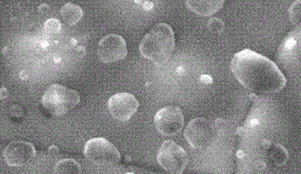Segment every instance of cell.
<instances>
[{"label":"cell","instance_id":"7c38bea8","mask_svg":"<svg viewBox=\"0 0 301 174\" xmlns=\"http://www.w3.org/2000/svg\"><path fill=\"white\" fill-rule=\"evenodd\" d=\"M62 19L65 21L69 26H75L83 18V10L78 5L73 3H66L60 11Z\"/></svg>","mask_w":301,"mask_h":174},{"label":"cell","instance_id":"277c9868","mask_svg":"<svg viewBox=\"0 0 301 174\" xmlns=\"http://www.w3.org/2000/svg\"><path fill=\"white\" fill-rule=\"evenodd\" d=\"M219 129L206 118H195L186 127L184 136L192 148L206 150L218 139Z\"/></svg>","mask_w":301,"mask_h":174},{"label":"cell","instance_id":"9c48e42d","mask_svg":"<svg viewBox=\"0 0 301 174\" xmlns=\"http://www.w3.org/2000/svg\"><path fill=\"white\" fill-rule=\"evenodd\" d=\"M139 107V102L133 94L120 92L111 96L108 101V109L114 118L118 121H129L136 113Z\"/></svg>","mask_w":301,"mask_h":174},{"label":"cell","instance_id":"5b68a950","mask_svg":"<svg viewBox=\"0 0 301 174\" xmlns=\"http://www.w3.org/2000/svg\"><path fill=\"white\" fill-rule=\"evenodd\" d=\"M84 154L88 160L98 166L117 165L121 159L116 146L102 137L90 139L84 146Z\"/></svg>","mask_w":301,"mask_h":174},{"label":"cell","instance_id":"8fae6325","mask_svg":"<svg viewBox=\"0 0 301 174\" xmlns=\"http://www.w3.org/2000/svg\"><path fill=\"white\" fill-rule=\"evenodd\" d=\"M224 4L223 0L220 1H187L186 5L195 14L201 16H210L218 13Z\"/></svg>","mask_w":301,"mask_h":174},{"label":"cell","instance_id":"e0dca14e","mask_svg":"<svg viewBox=\"0 0 301 174\" xmlns=\"http://www.w3.org/2000/svg\"><path fill=\"white\" fill-rule=\"evenodd\" d=\"M208 28L212 33L219 34L224 29V23H223V21L220 20L219 18H212L208 22Z\"/></svg>","mask_w":301,"mask_h":174},{"label":"cell","instance_id":"8992f818","mask_svg":"<svg viewBox=\"0 0 301 174\" xmlns=\"http://www.w3.org/2000/svg\"><path fill=\"white\" fill-rule=\"evenodd\" d=\"M160 167L171 174H182L189 163V156L182 146L171 140L163 142L158 154Z\"/></svg>","mask_w":301,"mask_h":174},{"label":"cell","instance_id":"7a4b0ae2","mask_svg":"<svg viewBox=\"0 0 301 174\" xmlns=\"http://www.w3.org/2000/svg\"><path fill=\"white\" fill-rule=\"evenodd\" d=\"M175 45L173 28L166 23H159L144 36L139 45V52L145 58L162 66L171 58Z\"/></svg>","mask_w":301,"mask_h":174},{"label":"cell","instance_id":"6da1fadb","mask_svg":"<svg viewBox=\"0 0 301 174\" xmlns=\"http://www.w3.org/2000/svg\"><path fill=\"white\" fill-rule=\"evenodd\" d=\"M230 69L243 87L256 94L277 93L287 83L275 63L251 49L236 53Z\"/></svg>","mask_w":301,"mask_h":174},{"label":"cell","instance_id":"ba28073f","mask_svg":"<svg viewBox=\"0 0 301 174\" xmlns=\"http://www.w3.org/2000/svg\"><path fill=\"white\" fill-rule=\"evenodd\" d=\"M128 55L127 44L121 35L111 34L104 36L98 43L97 56L103 63L121 61Z\"/></svg>","mask_w":301,"mask_h":174},{"label":"cell","instance_id":"30bf717a","mask_svg":"<svg viewBox=\"0 0 301 174\" xmlns=\"http://www.w3.org/2000/svg\"><path fill=\"white\" fill-rule=\"evenodd\" d=\"M36 151L33 144L25 141H14L3 152L4 159L10 167H21L34 159Z\"/></svg>","mask_w":301,"mask_h":174},{"label":"cell","instance_id":"52a82bcc","mask_svg":"<svg viewBox=\"0 0 301 174\" xmlns=\"http://www.w3.org/2000/svg\"><path fill=\"white\" fill-rule=\"evenodd\" d=\"M155 126L158 133L173 136L181 132L184 126V115L179 107L167 106L155 115Z\"/></svg>","mask_w":301,"mask_h":174},{"label":"cell","instance_id":"5bb4252c","mask_svg":"<svg viewBox=\"0 0 301 174\" xmlns=\"http://www.w3.org/2000/svg\"><path fill=\"white\" fill-rule=\"evenodd\" d=\"M271 159L274 162L276 166H281L287 161L288 155L287 151L280 145H275L271 151Z\"/></svg>","mask_w":301,"mask_h":174},{"label":"cell","instance_id":"3957f363","mask_svg":"<svg viewBox=\"0 0 301 174\" xmlns=\"http://www.w3.org/2000/svg\"><path fill=\"white\" fill-rule=\"evenodd\" d=\"M80 102L78 92L59 84H53L42 96L43 107L54 116H62L75 109Z\"/></svg>","mask_w":301,"mask_h":174},{"label":"cell","instance_id":"44dd1931","mask_svg":"<svg viewBox=\"0 0 301 174\" xmlns=\"http://www.w3.org/2000/svg\"><path fill=\"white\" fill-rule=\"evenodd\" d=\"M125 174H135V173H133V172H127V173H125Z\"/></svg>","mask_w":301,"mask_h":174},{"label":"cell","instance_id":"2e32d148","mask_svg":"<svg viewBox=\"0 0 301 174\" xmlns=\"http://www.w3.org/2000/svg\"><path fill=\"white\" fill-rule=\"evenodd\" d=\"M44 30L52 35L58 34L61 30V23L60 21L55 19V18H51L45 22L44 24Z\"/></svg>","mask_w":301,"mask_h":174},{"label":"cell","instance_id":"9a60e30c","mask_svg":"<svg viewBox=\"0 0 301 174\" xmlns=\"http://www.w3.org/2000/svg\"><path fill=\"white\" fill-rule=\"evenodd\" d=\"M289 17L295 27L301 28V0L294 1L289 8Z\"/></svg>","mask_w":301,"mask_h":174},{"label":"cell","instance_id":"7402d4cb","mask_svg":"<svg viewBox=\"0 0 301 174\" xmlns=\"http://www.w3.org/2000/svg\"><path fill=\"white\" fill-rule=\"evenodd\" d=\"M21 174H29V173H21Z\"/></svg>","mask_w":301,"mask_h":174},{"label":"cell","instance_id":"d6986e66","mask_svg":"<svg viewBox=\"0 0 301 174\" xmlns=\"http://www.w3.org/2000/svg\"><path fill=\"white\" fill-rule=\"evenodd\" d=\"M49 10H50V7H49V5L47 4H42L39 6L38 8V12L42 14H47L49 12Z\"/></svg>","mask_w":301,"mask_h":174},{"label":"cell","instance_id":"ac0fdd59","mask_svg":"<svg viewBox=\"0 0 301 174\" xmlns=\"http://www.w3.org/2000/svg\"><path fill=\"white\" fill-rule=\"evenodd\" d=\"M49 154L52 155V156H56L59 154V148L57 146L53 145V146H50L48 148Z\"/></svg>","mask_w":301,"mask_h":174},{"label":"cell","instance_id":"ffe728a7","mask_svg":"<svg viewBox=\"0 0 301 174\" xmlns=\"http://www.w3.org/2000/svg\"><path fill=\"white\" fill-rule=\"evenodd\" d=\"M8 95H9V92H8L7 89L6 88H4V87H2L1 88V99L3 100V99H6L8 97Z\"/></svg>","mask_w":301,"mask_h":174},{"label":"cell","instance_id":"4fadbf2b","mask_svg":"<svg viewBox=\"0 0 301 174\" xmlns=\"http://www.w3.org/2000/svg\"><path fill=\"white\" fill-rule=\"evenodd\" d=\"M81 166L74 159H62L55 164V174H81Z\"/></svg>","mask_w":301,"mask_h":174}]
</instances>
